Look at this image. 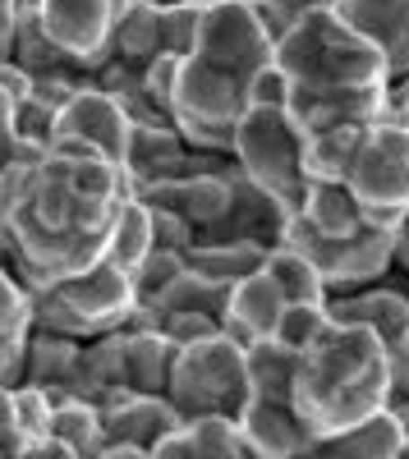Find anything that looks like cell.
<instances>
[{
    "label": "cell",
    "mask_w": 409,
    "mask_h": 459,
    "mask_svg": "<svg viewBox=\"0 0 409 459\" xmlns=\"http://www.w3.org/2000/svg\"><path fill=\"white\" fill-rule=\"evenodd\" d=\"M405 400H409V377H405Z\"/></svg>",
    "instance_id": "cell-52"
},
{
    "label": "cell",
    "mask_w": 409,
    "mask_h": 459,
    "mask_svg": "<svg viewBox=\"0 0 409 459\" xmlns=\"http://www.w3.org/2000/svg\"><path fill=\"white\" fill-rule=\"evenodd\" d=\"M244 368H248V395H257V400H290L300 354L285 350V344H276V340H257V344L244 350Z\"/></svg>",
    "instance_id": "cell-26"
},
{
    "label": "cell",
    "mask_w": 409,
    "mask_h": 459,
    "mask_svg": "<svg viewBox=\"0 0 409 459\" xmlns=\"http://www.w3.org/2000/svg\"><path fill=\"white\" fill-rule=\"evenodd\" d=\"M129 115H125V106L116 101V97H106L92 79L74 92L60 110H56V134L51 138H74V143H83V147H92L101 161H110V166H120L125 170V161H129Z\"/></svg>",
    "instance_id": "cell-13"
},
{
    "label": "cell",
    "mask_w": 409,
    "mask_h": 459,
    "mask_svg": "<svg viewBox=\"0 0 409 459\" xmlns=\"http://www.w3.org/2000/svg\"><path fill=\"white\" fill-rule=\"evenodd\" d=\"M110 5H120V10H125V5H129V0H110Z\"/></svg>",
    "instance_id": "cell-51"
},
{
    "label": "cell",
    "mask_w": 409,
    "mask_h": 459,
    "mask_svg": "<svg viewBox=\"0 0 409 459\" xmlns=\"http://www.w3.org/2000/svg\"><path fill=\"white\" fill-rule=\"evenodd\" d=\"M37 157H47L42 147H28L19 143V125H14V101L0 92V170H5L10 161H37Z\"/></svg>",
    "instance_id": "cell-37"
},
{
    "label": "cell",
    "mask_w": 409,
    "mask_h": 459,
    "mask_svg": "<svg viewBox=\"0 0 409 459\" xmlns=\"http://www.w3.org/2000/svg\"><path fill=\"white\" fill-rule=\"evenodd\" d=\"M226 299H231L226 285L184 272L175 285H166L152 303H147V308L157 313V331H161V326L175 322V317H207V322H221V313H226Z\"/></svg>",
    "instance_id": "cell-24"
},
{
    "label": "cell",
    "mask_w": 409,
    "mask_h": 459,
    "mask_svg": "<svg viewBox=\"0 0 409 459\" xmlns=\"http://www.w3.org/2000/svg\"><path fill=\"white\" fill-rule=\"evenodd\" d=\"M23 10H32L42 37L79 79L116 60V19L125 10L110 0H23Z\"/></svg>",
    "instance_id": "cell-10"
},
{
    "label": "cell",
    "mask_w": 409,
    "mask_h": 459,
    "mask_svg": "<svg viewBox=\"0 0 409 459\" xmlns=\"http://www.w3.org/2000/svg\"><path fill=\"white\" fill-rule=\"evenodd\" d=\"M336 14L387 56L391 88H400L409 79V0H341Z\"/></svg>",
    "instance_id": "cell-14"
},
{
    "label": "cell",
    "mask_w": 409,
    "mask_h": 459,
    "mask_svg": "<svg viewBox=\"0 0 409 459\" xmlns=\"http://www.w3.org/2000/svg\"><path fill=\"white\" fill-rule=\"evenodd\" d=\"M276 69L290 79V106L331 92L391 88L387 56L359 37L336 10H318L300 19L285 37H276Z\"/></svg>",
    "instance_id": "cell-4"
},
{
    "label": "cell",
    "mask_w": 409,
    "mask_h": 459,
    "mask_svg": "<svg viewBox=\"0 0 409 459\" xmlns=\"http://www.w3.org/2000/svg\"><path fill=\"white\" fill-rule=\"evenodd\" d=\"M326 326H331V308H326V303H285V313H281L272 340L285 344V350H294V354H304Z\"/></svg>",
    "instance_id": "cell-32"
},
{
    "label": "cell",
    "mask_w": 409,
    "mask_h": 459,
    "mask_svg": "<svg viewBox=\"0 0 409 459\" xmlns=\"http://www.w3.org/2000/svg\"><path fill=\"white\" fill-rule=\"evenodd\" d=\"M129 175L101 157L32 161L19 194L0 212V257L32 294L106 262V244L120 207L129 203Z\"/></svg>",
    "instance_id": "cell-1"
},
{
    "label": "cell",
    "mask_w": 409,
    "mask_h": 459,
    "mask_svg": "<svg viewBox=\"0 0 409 459\" xmlns=\"http://www.w3.org/2000/svg\"><path fill=\"white\" fill-rule=\"evenodd\" d=\"M331 322H350L363 326L382 340V350L391 354V372H396V395H405V377H409V294L391 290V285H368L354 294H336L326 299Z\"/></svg>",
    "instance_id": "cell-11"
},
{
    "label": "cell",
    "mask_w": 409,
    "mask_h": 459,
    "mask_svg": "<svg viewBox=\"0 0 409 459\" xmlns=\"http://www.w3.org/2000/svg\"><path fill=\"white\" fill-rule=\"evenodd\" d=\"M235 423H239V432L248 441V455H257V459H294L304 446L318 441L304 418L294 413L290 400H257V395H248V404L239 409Z\"/></svg>",
    "instance_id": "cell-15"
},
{
    "label": "cell",
    "mask_w": 409,
    "mask_h": 459,
    "mask_svg": "<svg viewBox=\"0 0 409 459\" xmlns=\"http://www.w3.org/2000/svg\"><path fill=\"white\" fill-rule=\"evenodd\" d=\"M125 395H129V386H125V331L83 340L79 368H74V381H69V400H88V404L106 409Z\"/></svg>",
    "instance_id": "cell-17"
},
{
    "label": "cell",
    "mask_w": 409,
    "mask_h": 459,
    "mask_svg": "<svg viewBox=\"0 0 409 459\" xmlns=\"http://www.w3.org/2000/svg\"><path fill=\"white\" fill-rule=\"evenodd\" d=\"M23 459H79V455L47 437V441H28V446H23Z\"/></svg>",
    "instance_id": "cell-45"
},
{
    "label": "cell",
    "mask_w": 409,
    "mask_h": 459,
    "mask_svg": "<svg viewBox=\"0 0 409 459\" xmlns=\"http://www.w3.org/2000/svg\"><path fill=\"white\" fill-rule=\"evenodd\" d=\"M184 437L194 446V459H253L235 418H194V423H184Z\"/></svg>",
    "instance_id": "cell-31"
},
{
    "label": "cell",
    "mask_w": 409,
    "mask_h": 459,
    "mask_svg": "<svg viewBox=\"0 0 409 459\" xmlns=\"http://www.w3.org/2000/svg\"><path fill=\"white\" fill-rule=\"evenodd\" d=\"M138 5H152V10H170V5H189V0H138Z\"/></svg>",
    "instance_id": "cell-49"
},
{
    "label": "cell",
    "mask_w": 409,
    "mask_h": 459,
    "mask_svg": "<svg viewBox=\"0 0 409 459\" xmlns=\"http://www.w3.org/2000/svg\"><path fill=\"white\" fill-rule=\"evenodd\" d=\"M147 459H194V446H189V437H184V428H175L170 437H161L152 450H147Z\"/></svg>",
    "instance_id": "cell-44"
},
{
    "label": "cell",
    "mask_w": 409,
    "mask_h": 459,
    "mask_svg": "<svg viewBox=\"0 0 409 459\" xmlns=\"http://www.w3.org/2000/svg\"><path fill=\"white\" fill-rule=\"evenodd\" d=\"M175 428H184V423H179V413L170 409L166 395H125V400L101 409V432H106V441H116V446L152 450Z\"/></svg>",
    "instance_id": "cell-18"
},
{
    "label": "cell",
    "mask_w": 409,
    "mask_h": 459,
    "mask_svg": "<svg viewBox=\"0 0 409 459\" xmlns=\"http://www.w3.org/2000/svg\"><path fill=\"white\" fill-rule=\"evenodd\" d=\"M189 266H184V253H175V248H152L143 257V266L129 276L134 281V294H138V303H152L166 285H175Z\"/></svg>",
    "instance_id": "cell-34"
},
{
    "label": "cell",
    "mask_w": 409,
    "mask_h": 459,
    "mask_svg": "<svg viewBox=\"0 0 409 459\" xmlns=\"http://www.w3.org/2000/svg\"><path fill=\"white\" fill-rule=\"evenodd\" d=\"M267 262V248L263 244H239V239H198L189 253H184V266L203 281H216V285H239L244 276H257Z\"/></svg>",
    "instance_id": "cell-22"
},
{
    "label": "cell",
    "mask_w": 409,
    "mask_h": 459,
    "mask_svg": "<svg viewBox=\"0 0 409 459\" xmlns=\"http://www.w3.org/2000/svg\"><path fill=\"white\" fill-rule=\"evenodd\" d=\"M134 303H138L134 281L110 262H97L79 276L51 281V285L28 294L32 331L69 335V340H97V335H110V331H125Z\"/></svg>",
    "instance_id": "cell-6"
},
{
    "label": "cell",
    "mask_w": 409,
    "mask_h": 459,
    "mask_svg": "<svg viewBox=\"0 0 409 459\" xmlns=\"http://www.w3.org/2000/svg\"><path fill=\"white\" fill-rule=\"evenodd\" d=\"M157 248V235H152V212H147L134 194H129V203L120 207V216H116V230H110V244H106V262L110 266H120L125 276H134L138 266H143V257Z\"/></svg>",
    "instance_id": "cell-27"
},
{
    "label": "cell",
    "mask_w": 409,
    "mask_h": 459,
    "mask_svg": "<svg viewBox=\"0 0 409 459\" xmlns=\"http://www.w3.org/2000/svg\"><path fill=\"white\" fill-rule=\"evenodd\" d=\"M19 5L23 0H0V65L14 56V32H19Z\"/></svg>",
    "instance_id": "cell-43"
},
{
    "label": "cell",
    "mask_w": 409,
    "mask_h": 459,
    "mask_svg": "<svg viewBox=\"0 0 409 459\" xmlns=\"http://www.w3.org/2000/svg\"><path fill=\"white\" fill-rule=\"evenodd\" d=\"M92 459H147V450H134V446H116V441H106Z\"/></svg>",
    "instance_id": "cell-48"
},
{
    "label": "cell",
    "mask_w": 409,
    "mask_h": 459,
    "mask_svg": "<svg viewBox=\"0 0 409 459\" xmlns=\"http://www.w3.org/2000/svg\"><path fill=\"white\" fill-rule=\"evenodd\" d=\"M235 170L263 194L285 221L304 212L309 198V138L285 106H248L231 138Z\"/></svg>",
    "instance_id": "cell-5"
},
{
    "label": "cell",
    "mask_w": 409,
    "mask_h": 459,
    "mask_svg": "<svg viewBox=\"0 0 409 459\" xmlns=\"http://www.w3.org/2000/svg\"><path fill=\"white\" fill-rule=\"evenodd\" d=\"M239 5H257V0H239Z\"/></svg>",
    "instance_id": "cell-53"
},
{
    "label": "cell",
    "mask_w": 409,
    "mask_h": 459,
    "mask_svg": "<svg viewBox=\"0 0 409 459\" xmlns=\"http://www.w3.org/2000/svg\"><path fill=\"white\" fill-rule=\"evenodd\" d=\"M391 120H400L409 129V79L400 88H391Z\"/></svg>",
    "instance_id": "cell-46"
},
{
    "label": "cell",
    "mask_w": 409,
    "mask_h": 459,
    "mask_svg": "<svg viewBox=\"0 0 409 459\" xmlns=\"http://www.w3.org/2000/svg\"><path fill=\"white\" fill-rule=\"evenodd\" d=\"M166 400L179 413V423L194 418H239L248 404V368H244V344H235L226 331H216L207 340L179 344L170 381H166Z\"/></svg>",
    "instance_id": "cell-7"
},
{
    "label": "cell",
    "mask_w": 409,
    "mask_h": 459,
    "mask_svg": "<svg viewBox=\"0 0 409 459\" xmlns=\"http://www.w3.org/2000/svg\"><path fill=\"white\" fill-rule=\"evenodd\" d=\"M318 235L326 239H345V235H359V230L368 225L359 203L350 198L345 179H313L309 184V198H304V212H300Z\"/></svg>",
    "instance_id": "cell-25"
},
{
    "label": "cell",
    "mask_w": 409,
    "mask_h": 459,
    "mask_svg": "<svg viewBox=\"0 0 409 459\" xmlns=\"http://www.w3.org/2000/svg\"><path fill=\"white\" fill-rule=\"evenodd\" d=\"M405 428L396 423V413H378L368 423L341 432V437H318L313 446H304L294 459H396Z\"/></svg>",
    "instance_id": "cell-20"
},
{
    "label": "cell",
    "mask_w": 409,
    "mask_h": 459,
    "mask_svg": "<svg viewBox=\"0 0 409 459\" xmlns=\"http://www.w3.org/2000/svg\"><path fill=\"white\" fill-rule=\"evenodd\" d=\"M281 244L304 253L318 266V276L326 281L331 299L368 290V285H382V276L396 266V230H382V225H363L359 235L326 239L304 216H290L281 225Z\"/></svg>",
    "instance_id": "cell-9"
},
{
    "label": "cell",
    "mask_w": 409,
    "mask_h": 459,
    "mask_svg": "<svg viewBox=\"0 0 409 459\" xmlns=\"http://www.w3.org/2000/svg\"><path fill=\"white\" fill-rule=\"evenodd\" d=\"M396 400V372L382 340L363 326L331 322L294 368L290 404L313 437H341L368 418L387 413Z\"/></svg>",
    "instance_id": "cell-3"
},
{
    "label": "cell",
    "mask_w": 409,
    "mask_h": 459,
    "mask_svg": "<svg viewBox=\"0 0 409 459\" xmlns=\"http://www.w3.org/2000/svg\"><path fill=\"white\" fill-rule=\"evenodd\" d=\"M10 413L14 428L23 432V441H47L51 437V418H56V395H47L42 386H14L10 391Z\"/></svg>",
    "instance_id": "cell-33"
},
{
    "label": "cell",
    "mask_w": 409,
    "mask_h": 459,
    "mask_svg": "<svg viewBox=\"0 0 409 459\" xmlns=\"http://www.w3.org/2000/svg\"><path fill=\"white\" fill-rule=\"evenodd\" d=\"M28 331H32L28 290L14 281V272L5 266V257H0V386H5V391H14L23 381Z\"/></svg>",
    "instance_id": "cell-19"
},
{
    "label": "cell",
    "mask_w": 409,
    "mask_h": 459,
    "mask_svg": "<svg viewBox=\"0 0 409 459\" xmlns=\"http://www.w3.org/2000/svg\"><path fill=\"white\" fill-rule=\"evenodd\" d=\"M235 161L231 166H207L198 175H184V179H170V184H147V188H134V198L152 212H170L179 216L184 225H194L198 235L216 230L231 212V198H235Z\"/></svg>",
    "instance_id": "cell-12"
},
{
    "label": "cell",
    "mask_w": 409,
    "mask_h": 459,
    "mask_svg": "<svg viewBox=\"0 0 409 459\" xmlns=\"http://www.w3.org/2000/svg\"><path fill=\"white\" fill-rule=\"evenodd\" d=\"M161 56V10L129 0L125 14L116 19V60L129 69H147Z\"/></svg>",
    "instance_id": "cell-28"
},
{
    "label": "cell",
    "mask_w": 409,
    "mask_h": 459,
    "mask_svg": "<svg viewBox=\"0 0 409 459\" xmlns=\"http://www.w3.org/2000/svg\"><path fill=\"white\" fill-rule=\"evenodd\" d=\"M396 459H409V432L400 437V450H396Z\"/></svg>",
    "instance_id": "cell-50"
},
{
    "label": "cell",
    "mask_w": 409,
    "mask_h": 459,
    "mask_svg": "<svg viewBox=\"0 0 409 459\" xmlns=\"http://www.w3.org/2000/svg\"><path fill=\"white\" fill-rule=\"evenodd\" d=\"M281 313H285L281 290L272 285L267 272H257V276H244L239 285H231L226 313H221V331H226L235 344H244V350H248V344L276 335Z\"/></svg>",
    "instance_id": "cell-16"
},
{
    "label": "cell",
    "mask_w": 409,
    "mask_h": 459,
    "mask_svg": "<svg viewBox=\"0 0 409 459\" xmlns=\"http://www.w3.org/2000/svg\"><path fill=\"white\" fill-rule=\"evenodd\" d=\"M147 212H152V207H147ZM152 235H157V248H175V253H189L198 244V230L184 225L170 212H152Z\"/></svg>",
    "instance_id": "cell-40"
},
{
    "label": "cell",
    "mask_w": 409,
    "mask_h": 459,
    "mask_svg": "<svg viewBox=\"0 0 409 459\" xmlns=\"http://www.w3.org/2000/svg\"><path fill=\"white\" fill-rule=\"evenodd\" d=\"M23 432L14 428V413H10V391L0 386V459H23Z\"/></svg>",
    "instance_id": "cell-41"
},
{
    "label": "cell",
    "mask_w": 409,
    "mask_h": 459,
    "mask_svg": "<svg viewBox=\"0 0 409 459\" xmlns=\"http://www.w3.org/2000/svg\"><path fill=\"white\" fill-rule=\"evenodd\" d=\"M396 266L409 276V216L396 225Z\"/></svg>",
    "instance_id": "cell-47"
},
{
    "label": "cell",
    "mask_w": 409,
    "mask_h": 459,
    "mask_svg": "<svg viewBox=\"0 0 409 459\" xmlns=\"http://www.w3.org/2000/svg\"><path fill=\"white\" fill-rule=\"evenodd\" d=\"M263 272L272 276V285L281 290L285 303H326V281L318 276V266L304 257V253H294L285 244L267 248V262H263Z\"/></svg>",
    "instance_id": "cell-29"
},
{
    "label": "cell",
    "mask_w": 409,
    "mask_h": 459,
    "mask_svg": "<svg viewBox=\"0 0 409 459\" xmlns=\"http://www.w3.org/2000/svg\"><path fill=\"white\" fill-rule=\"evenodd\" d=\"M175 74H179V60L175 56H157L152 65L143 69V88L166 115H170V92H175Z\"/></svg>",
    "instance_id": "cell-39"
},
{
    "label": "cell",
    "mask_w": 409,
    "mask_h": 459,
    "mask_svg": "<svg viewBox=\"0 0 409 459\" xmlns=\"http://www.w3.org/2000/svg\"><path fill=\"white\" fill-rule=\"evenodd\" d=\"M32 83H37V79H32L28 69H19L14 60H5V65H0V92H5L14 106H23V101L32 97Z\"/></svg>",
    "instance_id": "cell-42"
},
{
    "label": "cell",
    "mask_w": 409,
    "mask_h": 459,
    "mask_svg": "<svg viewBox=\"0 0 409 459\" xmlns=\"http://www.w3.org/2000/svg\"><path fill=\"white\" fill-rule=\"evenodd\" d=\"M79 350H83V340L28 331L23 381H28V386H42L47 395H56V404L69 400V381H74V368H79ZM23 381H19V386H23Z\"/></svg>",
    "instance_id": "cell-21"
},
{
    "label": "cell",
    "mask_w": 409,
    "mask_h": 459,
    "mask_svg": "<svg viewBox=\"0 0 409 459\" xmlns=\"http://www.w3.org/2000/svg\"><path fill=\"white\" fill-rule=\"evenodd\" d=\"M51 441H60L65 450H74L79 459H92L106 446L101 432V409L88 400H60L56 418H51Z\"/></svg>",
    "instance_id": "cell-30"
},
{
    "label": "cell",
    "mask_w": 409,
    "mask_h": 459,
    "mask_svg": "<svg viewBox=\"0 0 409 459\" xmlns=\"http://www.w3.org/2000/svg\"><path fill=\"white\" fill-rule=\"evenodd\" d=\"M345 188L368 225L396 230L409 216V129L400 120H378L350 157Z\"/></svg>",
    "instance_id": "cell-8"
},
{
    "label": "cell",
    "mask_w": 409,
    "mask_h": 459,
    "mask_svg": "<svg viewBox=\"0 0 409 459\" xmlns=\"http://www.w3.org/2000/svg\"><path fill=\"white\" fill-rule=\"evenodd\" d=\"M175 350L161 331H125V386L129 395H166Z\"/></svg>",
    "instance_id": "cell-23"
},
{
    "label": "cell",
    "mask_w": 409,
    "mask_h": 459,
    "mask_svg": "<svg viewBox=\"0 0 409 459\" xmlns=\"http://www.w3.org/2000/svg\"><path fill=\"white\" fill-rule=\"evenodd\" d=\"M248 106H285L290 110V79L276 69V60L267 69H257V79L248 83Z\"/></svg>",
    "instance_id": "cell-38"
},
{
    "label": "cell",
    "mask_w": 409,
    "mask_h": 459,
    "mask_svg": "<svg viewBox=\"0 0 409 459\" xmlns=\"http://www.w3.org/2000/svg\"><path fill=\"white\" fill-rule=\"evenodd\" d=\"M276 56L272 32L263 28L257 5L239 0H203L198 42L179 60L170 92V125L189 152H226L239 115L248 110V83Z\"/></svg>",
    "instance_id": "cell-2"
},
{
    "label": "cell",
    "mask_w": 409,
    "mask_h": 459,
    "mask_svg": "<svg viewBox=\"0 0 409 459\" xmlns=\"http://www.w3.org/2000/svg\"><path fill=\"white\" fill-rule=\"evenodd\" d=\"M341 0H257V14H263V28L272 32V42L276 37H285L300 19L318 14V10H336Z\"/></svg>",
    "instance_id": "cell-36"
},
{
    "label": "cell",
    "mask_w": 409,
    "mask_h": 459,
    "mask_svg": "<svg viewBox=\"0 0 409 459\" xmlns=\"http://www.w3.org/2000/svg\"><path fill=\"white\" fill-rule=\"evenodd\" d=\"M198 19H203V0L161 10V56H175V60L189 56L198 42Z\"/></svg>",
    "instance_id": "cell-35"
}]
</instances>
